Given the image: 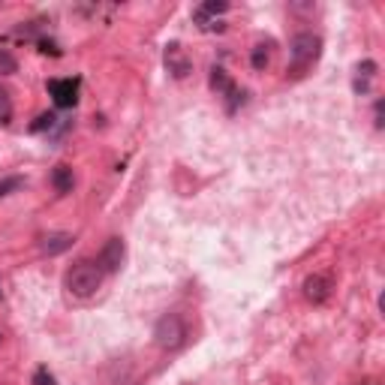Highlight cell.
<instances>
[{"instance_id": "52a82bcc", "label": "cell", "mask_w": 385, "mask_h": 385, "mask_svg": "<svg viewBox=\"0 0 385 385\" xmlns=\"http://www.w3.org/2000/svg\"><path fill=\"white\" fill-rule=\"evenodd\" d=\"M51 184H54V190H58V193H69V190H73V169H69V166H58L51 172Z\"/></svg>"}, {"instance_id": "3957f363", "label": "cell", "mask_w": 385, "mask_h": 385, "mask_svg": "<svg viewBox=\"0 0 385 385\" xmlns=\"http://www.w3.org/2000/svg\"><path fill=\"white\" fill-rule=\"evenodd\" d=\"M187 337V328H184V319L178 313H166V316L156 319L154 325V343L160 349H178Z\"/></svg>"}, {"instance_id": "277c9868", "label": "cell", "mask_w": 385, "mask_h": 385, "mask_svg": "<svg viewBox=\"0 0 385 385\" xmlns=\"http://www.w3.org/2000/svg\"><path fill=\"white\" fill-rule=\"evenodd\" d=\"M124 259H127V244H124V238H108V244L103 247V253H100V268L106 274H115V271H121Z\"/></svg>"}, {"instance_id": "8992f818", "label": "cell", "mask_w": 385, "mask_h": 385, "mask_svg": "<svg viewBox=\"0 0 385 385\" xmlns=\"http://www.w3.org/2000/svg\"><path fill=\"white\" fill-rule=\"evenodd\" d=\"M304 295H307L310 301H325V298H328V283L322 277L304 280Z\"/></svg>"}, {"instance_id": "9c48e42d", "label": "cell", "mask_w": 385, "mask_h": 385, "mask_svg": "<svg viewBox=\"0 0 385 385\" xmlns=\"http://www.w3.org/2000/svg\"><path fill=\"white\" fill-rule=\"evenodd\" d=\"M265 64H268V51H265V45H259L256 54H253V67H256V69H262Z\"/></svg>"}, {"instance_id": "7c38bea8", "label": "cell", "mask_w": 385, "mask_h": 385, "mask_svg": "<svg viewBox=\"0 0 385 385\" xmlns=\"http://www.w3.org/2000/svg\"><path fill=\"white\" fill-rule=\"evenodd\" d=\"M0 298H3V292H0Z\"/></svg>"}, {"instance_id": "6da1fadb", "label": "cell", "mask_w": 385, "mask_h": 385, "mask_svg": "<svg viewBox=\"0 0 385 385\" xmlns=\"http://www.w3.org/2000/svg\"><path fill=\"white\" fill-rule=\"evenodd\" d=\"M103 280H106V271L100 268V262L82 259V262H75L73 268L67 271L64 286H67V292L73 295V298H91V295L100 292Z\"/></svg>"}, {"instance_id": "30bf717a", "label": "cell", "mask_w": 385, "mask_h": 385, "mask_svg": "<svg viewBox=\"0 0 385 385\" xmlns=\"http://www.w3.org/2000/svg\"><path fill=\"white\" fill-rule=\"evenodd\" d=\"M34 382H36V385H54V380H51V376L45 373V371H39V373L34 376Z\"/></svg>"}, {"instance_id": "8fae6325", "label": "cell", "mask_w": 385, "mask_h": 385, "mask_svg": "<svg viewBox=\"0 0 385 385\" xmlns=\"http://www.w3.org/2000/svg\"><path fill=\"white\" fill-rule=\"evenodd\" d=\"M21 180L19 178H12V180H6V184H0V196H6V190H10V187H19Z\"/></svg>"}, {"instance_id": "5b68a950", "label": "cell", "mask_w": 385, "mask_h": 385, "mask_svg": "<svg viewBox=\"0 0 385 385\" xmlns=\"http://www.w3.org/2000/svg\"><path fill=\"white\" fill-rule=\"evenodd\" d=\"M69 247H73V235H67V232H54V235H45L43 238V250L49 256H60Z\"/></svg>"}, {"instance_id": "7a4b0ae2", "label": "cell", "mask_w": 385, "mask_h": 385, "mask_svg": "<svg viewBox=\"0 0 385 385\" xmlns=\"http://www.w3.org/2000/svg\"><path fill=\"white\" fill-rule=\"evenodd\" d=\"M319 36H313V34H298L292 39V49H289V69H292L295 75H301V73H307V69L316 64V58H319Z\"/></svg>"}, {"instance_id": "ba28073f", "label": "cell", "mask_w": 385, "mask_h": 385, "mask_svg": "<svg viewBox=\"0 0 385 385\" xmlns=\"http://www.w3.org/2000/svg\"><path fill=\"white\" fill-rule=\"evenodd\" d=\"M15 69H19V64H15V58L6 49H0V75H12Z\"/></svg>"}]
</instances>
